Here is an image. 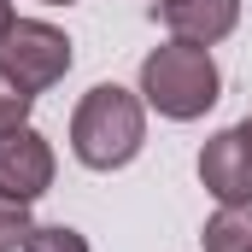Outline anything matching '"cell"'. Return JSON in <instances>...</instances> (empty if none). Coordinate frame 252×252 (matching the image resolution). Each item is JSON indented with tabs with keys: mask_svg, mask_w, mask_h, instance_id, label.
<instances>
[{
	"mask_svg": "<svg viewBox=\"0 0 252 252\" xmlns=\"http://www.w3.org/2000/svg\"><path fill=\"white\" fill-rule=\"evenodd\" d=\"M147 141V106L118 82H94L70 112V153L88 170H124Z\"/></svg>",
	"mask_w": 252,
	"mask_h": 252,
	"instance_id": "1",
	"label": "cell"
},
{
	"mask_svg": "<svg viewBox=\"0 0 252 252\" xmlns=\"http://www.w3.org/2000/svg\"><path fill=\"white\" fill-rule=\"evenodd\" d=\"M217 94H223V76H217L211 47H199V41H176L170 35L164 47H153L141 59V100L158 118H170V124L205 118L217 106Z\"/></svg>",
	"mask_w": 252,
	"mask_h": 252,
	"instance_id": "2",
	"label": "cell"
},
{
	"mask_svg": "<svg viewBox=\"0 0 252 252\" xmlns=\"http://www.w3.org/2000/svg\"><path fill=\"white\" fill-rule=\"evenodd\" d=\"M0 70L12 82H24L30 94H41L70 70V35L47 18H18L12 35L0 41Z\"/></svg>",
	"mask_w": 252,
	"mask_h": 252,
	"instance_id": "3",
	"label": "cell"
},
{
	"mask_svg": "<svg viewBox=\"0 0 252 252\" xmlns=\"http://www.w3.org/2000/svg\"><path fill=\"white\" fill-rule=\"evenodd\" d=\"M53 188V147L41 129H6L0 135V193L6 199H41Z\"/></svg>",
	"mask_w": 252,
	"mask_h": 252,
	"instance_id": "4",
	"label": "cell"
},
{
	"mask_svg": "<svg viewBox=\"0 0 252 252\" xmlns=\"http://www.w3.org/2000/svg\"><path fill=\"white\" fill-rule=\"evenodd\" d=\"M199 182L217 205H252V158L235 129H223L199 147Z\"/></svg>",
	"mask_w": 252,
	"mask_h": 252,
	"instance_id": "5",
	"label": "cell"
},
{
	"mask_svg": "<svg viewBox=\"0 0 252 252\" xmlns=\"http://www.w3.org/2000/svg\"><path fill=\"white\" fill-rule=\"evenodd\" d=\"M153 18H158L176 41L211 47V41L235 35V24H241V0H153Z\"/></svg>",
	"mask_w": 252,
	"mask_h": 252,
	"instance_id": "6",
	"label": "cell"
},
{
	"mask_svg": "<svg viewBox=\"0 0 252 252\" xmlns=\"http://www.w3.org/2000/svg\"><path fill=\"white\" fill-rule=\"evenodd\" d=\"M199 241H205V252H252V205H223Z\"/></svg>",
	"mask_w": 252,
	"mask_h": 252,
	"instance_id": "7",
	"label": "cell"
},
{
	"mask_svg": "<svg viewBox=\"0 0 252 252\" xmlns=\"http://www.w3.org/2000/svg\"><path fill=\"white\" fill-rule=\"evenodd\" d=\"M24 252H88V235L70 223H41L24 235Z\"/></svg>",
	"mask_w": 252,
	"mask_h": 252,
	"instance_id": "8",
	"label": "cell"
},
{
	"mask_svg": "<svg viewBox=\"0 0 252 252\" xmlns=\"http://www.w3.org/2000/svg\"><path fill=\"white\" fill-rule=\"evenodd\" d=\"M30 106H35V94L0 70V135H6V129H24V124H30Z\"/></svg>",
	"mask_w": 252,
	"mask_h": 252,
	"instance_id": "9",
	"label": "cell"
},
{
	"mask_svg": "<svg viewBox=\"0 0 252 252\" xmlns=\"http://www.w3.org/2000/svg\"><path fill=\"white\" fill-rule=\"evenodd\" d=\"M30 205L24 199H6L0 193V252H24V235H30Z\"/></svg>",
	"mask_w": 252,
	"mask_h": 252,
	"instance_id": "10",
	"label": "cell"
},
{
	"mask_svg": "<svg viewBox=\"0 0 252 252\" xmlns=\"http://www.w3.org/2000/svg\"><path fill=\"white\" fill-rule=\"evenodd\" d=\"M12 24H18V12H12V0H0V41L12 35Z\"/></svg>",
	"mask_w": 252,
	"mask_h": 252,
	"instance_id": "11",
	"label": "cell"
},
{
	"mask_svg": "<svg viewBox=\"0 0 252 252\" xmlns=\"http://www.w3.org/2000/svg\"><path fill=\"white\" fill-rule=\"evenodd\" d=\"M235 135H241V147H247V158H252V112L241 118V124H235Z\"/></svg>",
	"mask_w": 252,
	"mask_h": 252,
	"instance_id": "12",
	"label": "cell"
},
{
	"mask_svg": "<svg viewBox=\"0 0 252 252\" xmlns=\"http://www.w3.org/2000/svg\"><path fill=\"white\" fill-rule=\"evenodd\" d=\"M41 6H70V0H41Z\"/></svg>",
	"mask_w": 252,
	"mask_h": 252,
	"instance_id": "13",
	"label": "cell"
}]
</instances>
